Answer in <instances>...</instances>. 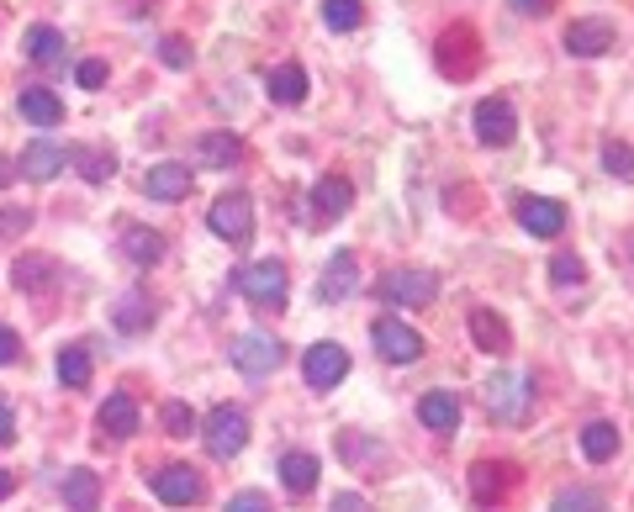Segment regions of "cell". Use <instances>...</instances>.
I'll use <instances>...</instances> for the list:
<instances>
[{
    "label": "cell",
    "instance_id": "6da1fadb",
    "mask_svg": "<svg viewBox=\"0 0 634 512\" xmlns=\"http://www.w3.org/2000/svg\"><path fill=\"white\" fill-rule=\"evenodd\" d=\"M233 291L243 302H254L259 312H280L286 307V291H291V276L280 259H249L233 270Z\"/></svg>",
    "mask_w": 634,
    "mask_h": 512
},
{
    "label": "cell",
    "instance_id": "7a4b0ae2",
    "mask_svg": "<svg viewBox=\"0 0 634 512\" xmlns=\"http://www.w3.org/2000/svg\"><path fill=\"white\" fill-rule=\"evenodd\" d=\"M481 407H486V418H497V423H523L529 407H534V381H529V370H497V375L481 386Z\"/></svg>",
    "mask_w": 634,
    "mask_h": 512
},
{
    "label": "cell",
    "instance_id": "3957f363",
    "mask_svg": "<svg viewBox=\"0 0 634 512\" xmlns=\"http://www.w3.org/2000/svg\"><path fill=\"white\" fill-rule=\"evenodd\" d=\"M376 296H381L386 307H396V312H423V307L439 302V276L434 270L402 265V270H386V276L376 280Z\"/></svg>",
    "mask_w": 634,
    "mask_h": 512
},
{
    "label": "cell",
    "instance_id": "277c9868",
    "mask_svg": "<svg viewBox=\"0 0 634 512\" xmlns=\"http://www.w3.org/2000/svg\"><path fill=\"white\" fill-rule=\"evenodd\" d=\"M370 344H376V355L386 364H418L423 359V333L413 322H402V317H376L370 322Z\"/></svg>",
    "mask_w": 634,
    "mask_h": 512
},
{
    "label": "cell",
    "instance_id": "5b68a950",
    "mask_svg": "<svg viewBox=\"0 0 634 512\" xmlns=\"http://www.w3.org/2000/svg\"><path fill=\"white\" fill-rule=\"evenodd\" d=\"M201 438H206V455H212V460H233V455H243V444H249V412H243V407H228V401L212 407Z\"/></svg>",
    "mask_w": 634,
    "mask_h": 512
},
{
    "label": "cell",
    "instance_id": "8992f818",
    "mask_svg": "<svg viewBox=\"0 0 634 512\" xmlns=\"http://www.w3.org/2000/svg\"><path fill=\"white\" fill-rule=\"evenodd\" d=\"M206 228L223 243H249L254 238V201H249V191H223L212 201V212H206Z\"/></svg>",
    "mask_w": 634,
    "mask_h": 512
},
{
    "label": "cell",
    "instance_id": "52a82bcc",
    "mask_svg": "<svg viewBox=\"0 0 634 512\" xmlns=\"http://www.w3.org/2000/svg\"><path fill=\"white\" fill-rule=\"evenodd\" d=\"M280 359H286V344H280V338H270V333H259V328H249V333H238V338H233V364L249 375V381L276 375Z\"/></svg>",
    "mask_w": 634,
    "mask_h": 512
},
{
    "label": "cell",
    "instance_id": "ba28073f",
    "mask_svg": "<svg viewBox=\"0 0 634 512\" xmlns=\"http://www.w3.org/2000/svg\"><path fill=\"white\" fill-rule=\"evenodd\" d=\"M350 206H355V185H350V175H317L313 196H307V222H313V228H333Z\"/></svg>",
    "mask_w": 634,
    "mask_h": 512
},
{
    "label": "cell",
    "instance_id": "9c48e42d",
    "mask_svg": "<svg viewBox=\"0 0 634 512\" xmlns=\"http://www.w3.org/2000/svg\"><path fill=\"white\" fill-rule=\"evenodd\" d=\"M476 138L486 143V149H508L518 138V112L508 95H486V101H476Z\"/></svg>",
    "mask_w": 634,
    "mask_h": 512
},
{
    "label": "cell",
    "instance_id": "30bf717a",
    "mask_svg": "<svg viewBox=\"0 0 634 512\" xmlns=\"http://www.w3.org/2000/svg\"><path fill=\"white\" fill-rule=\"evenodd\" d=\"M355 296H359V259L350 248H339V254L322 265V276H317V302L344 307V302H355Z\"/></svg>",
    "mask_w": 634,
    "mask_h": 512
},
{
    "label": "cell",
    "instance_id": "8fae6325",
    "mask_svg": "<svg viewBox=\"0 0 634 512\" xmlns=\"http://www.w3.org/2000/svg\"><path fill=\"white\" fill-rule=\"evenodd\" d=\"M566 53H576V59H603V53H613L619 48V33H613V22H603V16H576L566 33Z\"/></svg>",
    "mask_w": 634,
    "mask_h": 512
},
{
    "label": "cell",
    "instance_id": "7c38bea8",
    "mask_svg": "<svg viewBox=\"0 0 634 512\" xmlns=\"http://www.w3.org/2000/svg\"><path fill=\"white\" fill-rule=\"evenodd\" d=\"M302 375H307V386L313 392H333L344 375H350V355H344V344H313L307 355H302Z\"/></svg>",
    "mask_w": 634,
    "mask_h": 512
},
{
    "label": "cell",
    "instance_id": "4fadbf2b",
    "mask_svg": "<svg viewBox=\"0 0 634 512\" xmlns=\"http://www.w3.org/2000/svg\"><path fill=\"white\" fill-rule=\"evenodd\" d=\"M513 212H518V222H523V233H534V238H560L566 233V217H571L555 196H518Z\"/></svg>",
    "mask_w": 634,
    "mask_h": 512
},
{
    "label": "cell",
    "instance_id": "5bb4252c",
    "mask_svg": "<svg viewBox=\"0 0 634 512\" xmlns=\"http://www.w3.org/2000/svg\"><path fill=\"white\" fill-rule=\"evenodd\" d=\"M154 497L164 508H196L201 475L191 471V465H164V471H154Z\"/></svg>",
    "mask_w": 634,
    "mask_h": 512
},
{
    "label": "cell",
    "instance_id": "9a60e30c",
    "mask_svg": "<svg viewBox=\"0 0 634 512\" xmlns=\"http://www.w3.org/2000/svg\"><path fill=\"white\" fill-rule=\"evenodd\" d=\"M518 486V465H508V460H476L471 465V497L476 502H503L508 491Z\"/></svg>",
    "mask_w": 634,
    "mask_h": 512
},
{
    "label": "cell",
    "instance_id": "2e32d148",
    "mask_svg": "<svg viewBox=\"0 0 634 512\" xmlns=\"http://www.w3.org/2000/svg\"><path fill=\"white\" fill-rule=\"evenodd\" d=\"M64 164H69V149L64 143H53V138H33L27 149H22V164H16V175H27V180H53V175H64Z\"/></svg>",
    "mask_w": 634,
    "mask_h": 512
},
{
    "label": "cell",
    "instance_id": "e0dca14e",
    "mask_svg": "<svg viewBox=\"0 0 634 512\" xmlns=\"http://www.w3.org/2000/svg\"><path fill=\"white\" fill-rule=\"evenodd\" d=\"M418 423H423L429 434L449 438L455 428H460V396L455 392H429L423 401H418Z\"/></svg>",
    "mask_w": 634,
    "mask_h": 512
},
{
    "label": "cell",
    "instance_id": "ac0fdd59",
    "mask_svg": "<svg viewBox=\"0 0 634 512\" xmlns=\"http://www.w3.org/2000/svg\"><path fill=\"white\" fill-rule=\"evenodd\" d=\"M96 423H101V438H132L138 434V401H132L127 392H112L106 401H101Z\"/></svg>",
    "mask_w": 634,
    "mask_h": 512
},
{
    "label": "cell",
    "instance_id": "d6986e66",
    "mask_svg": "<svg viewBox=\"0 0 634 512\" xmlns=\"http://www.w3.org/2000/svg\"><path fill=\"white\" fill-rule=\"evenodd\" d=\"M191 185H196V175H191L186 164H154V169L143 175V191L154 201H186Z\"/></svg>",
    "mask_w": 634,
    "mask_h": 512
},
{
    "label": "cell",
    "instance_id": "ffe728a7",
    "mask_svg": "<svg viewBox=\"0 0 634 512\" xmlns=\"http://www.w3.org/2000/svg\"><path fill=\"white\" fill-rule=\"evenodd\" d=\"M191 158L206 164V169H233L238 158H243V143H238V132H201Z\"/></svg>",
    "mask_w": 634,
    "mask_h": 512
},
{
    "label": "cell",
    "instance_id": "44dd1931",
    "mask_svg": "<svg viewBox=\"0 0 634 512\" xmlns=\"http://www.w3.org/2000/svg\"><path fill=\"white\" fill-rule=\"evenodd\" d=\"M154 302L143 296V291H122L117 307H112V322H117V333H149L154 328Z\"/></svg>",
    "mask_w": 634,
    "mask_h": 512
},
{
    "label": "cell",
    "instance_id": "7402d4cb",
    "mask_svg": "<svg viewBox=\"0 0 634 512\" xmlns=\"http://www.w3.org/2000/svg\"><path fill=\"white\" fill-rule=\"evenodd\" d=\"M265 90H270V101H276V106H302L313 85H307V69H302V64H280V69H270Z\"/></svg>",
    "mask_w": 634,
    "mask_h": 512
},
{
    "label": "cell",
    "instance_id": "603a6c76",
    "mask_svg": "<svg viewBox=\"0 0 634 512\" xmlns=\"http://www.w3.org/2000/svg\"><path fill=\"white\" fill-rule=\"evenodd\" d=\"M16 106H22V117L33 121V127H59V121H64V101H59L53 90H42V85H27V90L16 95Z\"/></svg>",
    "mask_w": 634,
    "mask_h": 512
},
{
    "label": "cell",
    "instance_id": "cb8c5ba5",
    "mask_svg": "<svg viewBox=\"0 0 634 512\" xmlns=\"http://www.w3.org/2000/svg\"><path fill=\"white\" fill-rule=\"evenodd\" d=\"M64 508L69 512H96L101 508V475L85 471V465L64 475Z\"/></svg>",
    "mask_w": 634,
    "mask_h": 512
},
{
    "label": "cell",
    "instance_id": "d4e9b609",
    "mask_svg": "<svg viewBox=\"0 0 634 512\" xmlns=\"http://www.w3.org/2000/svg\"><path fill=\"white\" fill-rule=\"evenodd\" d=\"M317 475H322V465H317V455H307V449H291V455L280 460V481H286V491H296V497L313 491Z\"/></svg>",
    "mask_w": 634,
    "mask_h": 512
},
{
    "label": "cell",
    "instance_id": "484cf974",
    "mask_svg": "<svg viewBox=\"0 0 634 512\" xmlns=\"http://www.w3.org/2000/svg\"><path fill=\"white\" fill-rule=\"evenodd\" d=\"M164 248H169V243H164V233H154V228H127V233H122V254H127L132 265H143V270L164 259Z\"/></svg>",
    "mask_w": 634,
    "mask_h": 512
},
{
    "label": "cell",
    "instance_id": "4316f807",
    "mask_svg": "<svg viewBox=\"0 0 634 512\" xmlns=\"http://www.w3.org/2000/svg\"><path fill=\"white\" fill-rule=\"evenodd\" d=\"M471 338H476V349H492V355H503V349L513 344L508 322H503L497 312H486V307H476L471 312Z\"/></svg>",
    "mask_w": 634,
    "mask_h": 512
},
{
    "label": "cell",
    "instance_id": "83f0119b",
    "mask_svg": "<svg viewBox=\"0 0 634 512\" xmlns=\"http://www.w3.org/2000/svg\"><path fill=\"white\" fill-rule=\"evenodd\" d=\"M22 48H27V59L33 64H59L64 59V33L59 27H48V22H38V27H27V38H22Z\"/></svg>",
    "mask_w": 634,
    "mask_h": 512
},
{
    "label": "cell",
    "instance_id": "f1b7e54d",
    "mask_svg": "<svg viewBox=\"0 0 634 512\" xmlns=\"http://www.w3.org/2000/svg\"><path fill=\"white\" fill-rule=\"evenodd\" d=\"M11 280H16L22 291H48V285L59 280V265H53L48 254H22L16 270H11Z\"/></svg>",
    "mask_w": 634,
    "mask_h": 512
},
{
    "label": "cell",
    "instance_id": "f546056e",
    "mask_svg": "<svg viewBox=\"0 0 634 512\" xmlns=\"http://www.w3.org/2000/svg\"><path fill=\"white\" fill-rule=\"evenodd\" d=\"M69 164H75L90 185H106L117 175V154L112 149H69Z\"/></svg>",
    "mask_w": 634,
    "mask_h": 512
},
{
    "label": "cell",
    "instance_id": "4dcf8cb0",
    "mask_svg": "<svg viewBox=\"0 0 634 512\" xmlns=\"http://www.w3.org/2000/svg\"><path fill=\"white\" fill-rule=\"evenodd\" d=\"M582 455H587L593 465H608V460L619 455V428H613V423H603V418L587 423V428H582Z\"/></svg>",
    "mask_w": 634,
    "mask_h": 512
},
{
    "label": "cell",
    "instance_id": "1f68e13d",
    "mask_svg": "<svg viewBox=\"0 0 634 512\" xmlns=\"http://www.w3.org/2000/svg\"><path fill=\"white\" fill-rule=\"evenodd\" d=\"M550 512H608V497L597 486H566V491H555Z\"/></svg>",
    "mask_w": 634,
    "mask_h": 512
},
{
    "label": "cell",
    "instance_id": "d6a6232c",
    "mask_svg": "<svg viewBox=\"0 0 634 512\" xmlns=\"http://www.w3.org/2000/svg\"><path fill=\"white\" fill-rule=\"evenodd\" d=\"M59 381H64L69 392L90 386V349H85V344H69V349L59 355Z\"/></svg>",
    "mask_w": 634,
    "mask_h": 512
},
{
    "label": "cell",
    "instance_id": "836d02e7",
    "mask_svg": "<svg viewBox=\"0 0 634 512\" xmlns=\"http://www.w3.org/2000/svg\"><path fill=\"white\" fill-rule=\"evenodd\" d=\"M322 22L333 33H355L359 22H365V0H322Z\"/></svg>",
    "mask_w": 634,
    "mask_h": 512
},
{
    "label": "cell",
    "instance_id": "e575fe53",
    "mask_svg": "<svg viewBox=\"0 0 634 512\" xmlns=\"http://www.w3.org/2000/svg\"><path fill=\"white\" fill-rule=\"evenodd\" d=\"M158 423H164V434L169 438H191L196 434V412H191V401H164Z\"/></svg>",
    "mask_w": 634,
    "mask_h": 512
},
{
    "label": "cell",
    "instance_id": "d590c367",
    "mask_svg": "<svg viewBox=\"0 0 634 512\" xmlns=\"http://www.w3.org/2000/svg\"><path fill=\"white\" fill-rule=\"evenodd\" d=\"M603 169H608L613 180H630L634 175V149L630 143H619V138H608V143H603Z\"/></svg>",
    "mask_w": 634,
    "mask_h": 512
},
{
    "label": "cell",
    "instance_id": "8d00e7d4",
    "mask_svg": "<svg viewBox=\"0 0 634 512\" xmlns=\"http://www.w3.org/2000/svg\"><path fill=\"white\" fill-rule=\"evenodd\" d=\"M587 280V265L576 254H555L550 259V285H582Z\"/></svg>",
    "mask_w": 634,
    "mask_h": 512
},
{
    "label": "cell",
    "instance_id": "74e56055",
    "mask_svg": "<svg viewBox=\"0 0 634 512\" xmlns=\"http://www.w3.org/2000/svg\"><path fill=\"white\" fill-rule=\"evenodd\" d=\"M27 228H33V212H27V206H0V243L22 238Z\"/></svg>",
    "mask_w": 634,
    "mask_h": 512
},
{
    "label": "cell",
    "instance_id": "f35d334b",
    "mask_svg": "<svg viewBox=\"0 0 634 512\" xmlns=\"http://www.w3.org/2000/svg\"><path fill=\"white\" fill-rule=\"evenodd\" d=\"M158 59H164L169 69H191V48H186V38H164L158 42Z\"/></svg>",
    "mask_w": 634,
    "mask_h": 512
},
{
    "label": "cell",
    "instance_id": "ab89813d",
    "mask_svg": "<svg viewBox=\"0 0 634 512\" xmlns=\"http://www.w3.org/2000/svg\"><path fill=\"white\" fill-rule=\"evenodd\" d=\"M75 79H79V90H101V85H106V64H101V59H85L75 69Z\"/></svg>",
    "mask_w": 634,
    "mask_h": 512
},
{
    "label": "cell",
    "instance_id": "60d3db41",
    "mask_svg": "<svg viewBox=\"0 0 634 512\" xmlns=\"http://www.w3.org/2000/svg\"><path fill=\"white\" fill-rule=\"evenodd\" d=\"M223 512H270V502H265V491H238V497H228Z\"/></svg>",
    "mask_w": 634,
    "mask_h": 512
},
{
    "label": "cell",
    "instance_id": "b9f144b4",
    "mask_svg": "<svg viewBox=\"0 0 634 512\" xmlns=\"http://www.w3.org/2000/svg\"><path fill=\"white\" fill-rule=\"evenodd\" d=\"M22 359V344H16V333L11 328H0V364H16Z\"/></svg>",
    "mask_w": 634,
    "mask_h": 512
},
{
    "label": "cell",
    "instance_id": "7bdbcfd3",
    "mask_svg": "<svg viewBox=\"0 0 634 512\" xmlns=\"http://www.w3.org/2000/svg\"><path fill=\"white\" fill-rule=\"evenodd\" d=\"M11 438H16V412H11V407L0 401V449H5Z\"/></svg>",
    "mask_w": 634,
    "mask_h": 512
},
{
    "label": "cell",
    "instance_id": "ee69618b",
    "mask_svg": "<svg viewBox=\"0 0 634 512\" xmlns=\"http://www.w3.org/2000/svg\"><path fill=\"white\" fill-rule=\"evenodd\" d=\"M508 5H513L518 16H545V11H550L555 0H508Z\"/></svg>",
    "mask_w": 634,
    "mask_h": 512
},
{
    "label": "cell",
    "instance_id": "f6af8a7d",
    "mask_svg": "<svg viewBox=\"0 0 634 512\" xmlns=\"http://www.w3.org/2000/svg\"><path fill=\"white\" fill-rule=\"evenodd\" d=\"M11 180H16V164H11V158L0 154V191H5V185H11Z\"/></svg>",
    "mask_w": 634,
    "mask_h": 512
},
{
    "label": "cell",
    "instance_id": "bcb514c9",
    "mask_svg": "<svg viewBox=\"0 0 634 512\" xmlns=\"http://www.w3.org/2000/svg\"><path fill=\"white\" fill-rule=\"evenodd\" d=\"M11 491H16V475H11V471H0V502H5Z\"/></svg>",
    "mask_w": 634,
    "mask_h": 512
},
{
    "label": "cell",
    "instance_id": "7dc6e473",
    "mask_svg": "<svg viewBox=\"0 0 634 512\" xmlns=\"http://www.w3.org/2000/svg\"><path fill=\"white\" fill-rule=\"evenodd\" d=\"M333 508H339V512H365V502H355V497H339Z\"/></svg>",
    "mask_w": 634,
    "mask_h": 512
},
{
    "label": "cell",
    "instance_id": "c3c4849f",
    "mask_svg": "<svg viewBox=\"0 0 634 512\" xmlns=\"http://www.w3.org/2000/svg\"><path fill=\"white\" fill-rule=\"evenodd\" d=\"M630 259H634V233H630Z\"/></svg>",
    "mask_w": 634,
    "mask_h": 512
}]
</instances>
